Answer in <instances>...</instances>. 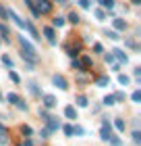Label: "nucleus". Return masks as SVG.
I'll list each match as a JSON object with an SVG mask.
<instances>
[{
	"instance_id": "f257e3e1",
	"label": "nucleus",
	"mask_w": 141,
	"mask_h": 146,
	"mask_svg": "<svg viewBox=\"0 0 141 146\" xmlns=\"http://www.w3.org/2000/svg\"><path fill=\"white\" fill-rule=\"evenodd\" d=\"M19 44H21V56L23 61H27L29 65H35L37 63V52L33 48V44L29 40H25V36H19Z\"/></svg>"
},
{
	"instance_id": "f03ea898",
	"label": "nucleus",
	"mask_w": 141,
	"mask_h": 146,
	"mask_svg": "<svg viewBox=\"0 0 141 146\" xmlns=\"http://www.w3.org/2000/svg\"><path fill=\"white\" fill-rule=\"evenodd\" d=\"M35 2H37L35 9H37L39 15H46V13L52 11V2H50V0H35Z\"/></svg>"
},
{
	"instance_id": "7ed1b4c3",
	"label": "nucleus",
	"mask_w": 141,
	"mask_h": 146,
	"mask_svg": "<svg viewBox=\"0 0 141 146\" xmlns=\"http://www.w3.org/2000/svg\"><path fill=\"white\" fill-rule=\"evenodd\" d=\"M110 136H112V127H110V123H108V121H102V129H100V138H102L104 142H108V140H110Z\"/></svg>"
},
{
	"instance_id": "20e7f679",
	"label": "nucleus",
	"mask_w": 141,
	"mask_h": 146,
	"mask_svg": "<svg viewBox=\"0 0 141 146\" xmlns=\"http://www.w3.org/2000/svg\"><path fill=\"white\" fill-rule=\"evenodd\" d=\"M52 84L56 86V88H60V90H69V84H66V79L62 77V75H52Z\"/></svg>"
},
{
	"instance_id": "39448f33",
	"label": "nucleus",
	"mask_w": 141,
	"mask_h": 146,
	"mask_svg": "<svg viewBox=\"0 0 141 146\" xmlns=\"http://www.w3.org/2000/svg\"><path fill=\"white\" fill-rule=\"evenodd\" d=\"M42 100H44V107H46V109H54V107H56V98L52 96V94H44Z\"/></svg>"
},
{
	"instance_id": "423d86ee",
	"label": "nucleus",
	"mask_w": 141,
	"mask_h": 146,
	"mask_svg": "<svg viewBox=\"0 0 141 146\" xmlns=\"http://www.w3.org/2000/svg\"><path fill=\"white\" fill-rule=\"evenodd\" d=\"M58 127H60V123L56 121L54 117H48V119H46V129H48V131H56Z\"/></svg>"
},
{
	"instance_id": "0eeeda50",
	"label": "nucleus",
	"mask_w": 141,
	"mask_h": 146,
	"mask_svg": "<svg viewBox=\"0 0 141 146\" xmlns=\"http://www.w3.org/2000/svg\"><path fill=\"white\" fill-rule=\"evenodd\" d=\"M44 36L48 38V42L54 46L56 44V36H54V27H44Z\"/></svg>"
},
{
	"instance_id": "6e6552de",
	"label": "nucleus",
	"mask_w": 141,
	"mask_h": 146,
	"mask_svg": "<svg viewBox=\"0 0 141 146\" xmlns=\"http://www.w3.org/2000/svg\"><path fill=\"white\" fill-rule=\"evenodd\" d=\"M112 56H116V58H118V63H123V65L129 61V56H127L123 50H118V48H116V50H112Z\"/></svg>"
},
{
	"instance_id": "1a4fd4ad",
	"label": "nucleus",
	"mask_w": 141,
	"mask_h": 146,
	"mask_svg": "<svg viewBox=\"0 0 141 146\" xmlns=\"http://www.w3.org/2000/svg\"><path fill=\"white\" fill-rule=\"evenodd\" d=\"M96 86H98V88H106V86H110V77L100 75V77L96 79Z\"/></svg>"
},
{
	"instance_id": "9d476101",
	"label": "nucleus",
	"mask_w": 141,
	"mask_h": 146,
	"mask_svg": "<svg viewBox=\"0 0 141 146\" xmlns=\"http://www.w3.org/2000/svg\"><path fill=\"white\" fill-rule=\"evenodd\" d=\"M64 115L69 117V119H77V109L69 104V107H64Z\"/></svg>"
},
{
	"instance_id": "9b49d317",
	"label": "nucleus",
	"mask_w": 141,
	"mask_h": 146,
	"mask_svg": "<svg viewBox=\"0 0 141 146\" xmlns=\"http://www.w3.org/2000/svg\"><path fill=\"white\" fill-rule=\"evenodd\" d=\"M112 23H114V29H116V31H125L127 29V23L123 21V19H114Z\"/></svg>"
},
{
	"instance_id": "f8f14e48",
	"label": "nucleus",
	"mask_w": 141,
	"mask_h": 146,
	"mask_svg": "<svg viewBox=\"0 0 141 146\" xmlns=\"http://www.w3.org/2000/svg\"><path fill=\"white\" fill-rule=\"evenodd\" d=\"M23 29H27V31H29V34L33 36V40H39V34H37V29H35V27H33V25H31V23H25V27H23Z\"/></svg>"
},
{
	"instance_id": "ddd939ff",
	"label": "nucleus",
	"mask_w": 141,
	"mask_h": 146,
	"mask_svg": "<svg viewBox=\"0 0 141 146\" xmlns=\"http://www.w3.org/2000/svg\"><path fill=\"white\" fill-rule=\"evenodd\" d=\"M29 92H31V94L35 96V98L42 96V92H39V88H37V84H35V82H31V84H29Z\"/></svg>"
},
{
	"instance_id": "4468645a",
	"label": "nucleus",
	"mask_w": 141,
	"mask_h": 146,
	"mask_svg": "<svg viewBox=\"0 0 141 146\" xmlns=\"http://www.w3.org/2000/svg\"><path fill=\"white\" fill-rule=\"evenodd\" d=\"M79 63H81V71H83V69H89V67H91V58H89V56H83V58H81Z\"/></svg>"
},
{
	"instance_id": "2eb2a0df",
	"label": "nucleus",
	"mask_w": 141,
	"mask_h": 146,
	"mask_svg": "<svg viewBox=\"0 0 141 146\" xmlns=\"http://www.w3.org/2000/svg\"><path fill=\"white\" fill-rule=\"evenodd\" d=\"M129 82H131L129 75H125V73H120V75H118V84L120 86H129Z\"/></svg>"
},
{
	"instance_id": "dca6fc26",
	"label": "nucleus",
	"mask_w": 141,
	"mask_h": 146,
	"mask_svg": "<svg viewBox=\"0 0 141 146\" xmlns=\"http://www.w3.org/2000/svg\"><path fill=\"white\" fill-rule=\"evenodd\" d=\"M104 104H106V107H112V104H116V102H114V96L112 94H108V96H104V100H102Z\"/></svg>"
},
{
	"instance_id": "f3484780",
	"label": "nucleus",
	"mask_w": 141,
	"mask_h": 146,
	"mask_svg": "<svg viewBox=\"0 0 141 146\" xmlns=\"http://www.w3.org/2000/svg\"><path fill=\"white\" fill-rule=\"evenodd\" d=\"M114 102H125V92H114Z\"/></svg>"
},
{
	"instance_id": "a211bd4d",
	"label": "nucleus",
	"mask_w": 141,
	"mask_h": 146,
	"mask_svg": "<svg viewBox=\"0 0 141 146\" xmlns=\"http://www.w3.org/2000/svg\"><path fill=\"white\" fill-rule=\"evenodd\" d=\"M114 127H116L118 131H125V121L123 119H114Z\"/></svg>"
},
{
	"instance_id": "6ab92c4d",
	"label": "nucleus",
	"mask_w": 141,
	"mask_h": 146,
	"mask_svg": "<svg viewBox=\"0 0 141 146\" xmlns=\"http://www.w3.org/2000/svg\"><path fill=\"white\" fill-rule=\"evenodd\" d=\"M79 19H81V17H79V15H77V13H75V11H73V13H71V15H69V21H71L73 25H77V23H79Z\"/></svg>"
},
{
	"instance_id": "aec40b11",
	"label": "nucleus",
	"mask_w": 141,
	"mask_h": 146,
	"mask_svg": "<svg viewBox=\"0 0 141 146\" xmlns=\"http://www.w3.org/2000/svg\"><path fill=\"white\" fill-rule=\"evenodd\" d=\"M9 77H10V82H12V84H19V82H21V77H19L15 71H9Z\"/></svg>"
},
{
	"instance_id": "412c9836",
	"label": "nucleus",
	"mask_w": 141,
	"mask_h": 146,
	"mask_svg": "<svg viewBox=\"0 0 141 146\" xmlns=\"http://www.w3.org/2000/svg\"><path fill=\"white\" fill-rule=\"evenodd\" d=\"M6 100H9L10 104H17V100H19V96L15 94V92H10V94H9V96H6Z\"/></svg>"
},
{
	"instance_id": "4be33fe9",
	"label": "nucleus",
	"mask_w": 141,
	"mask_h": 146,
	"mask_svg": "<svg viewBox=\"0 0 141 146\" xmlns=\"http://www.w3.org/2000/svg\"><path fill=\"white\" fill-rule=\"evenodd\" d=\"M21 134H23V136H31L33 129L29 127V125H21Z\"/></svg>"
},
{
	"instance_id": "5701e85b",
	"label": "nucleus",
	"mask_w": 141,
	"mask_h": 146,
	"mask_svg": "<svg viewBox=\"0 0 141 146\" xmlns=\"http://www.w3.org/2000/svg\"><path fill=\"white\" fill-rule=\"evenodd\" d=\"M96 17H98V21H104V19H106L104 9H96Z\"/></svg>"
},
{
	"instance_id": "b1692460",
	"label": "nucleus",
	"mask_w": 141,
	"mask_h": 146,
	"mask_svg": "<svg viewBox=\"0 0 141 146\" xmlns=\"http://www.w3.org/2000/svg\"><path fill=\"white\" fill-rule=\"evenodd\" d=\"M131 100H133V102H141V92H139V90H135V92L131 94Z\"/></svg>"
},
{
	"instance_id": "393cba45",
	"label": "nucleus",
	"mask_w": 141,
	"mask_h": 146,
	"mask_svg": "<svg viewBox=\"0 0 141 146\" xmlns=\"http://www.w3.org/2000/svg\"><path fill=\"white\" fill-rule=\"evenodd\" d=\"M73 134H75V136H83L85 131H83V127H81V125H73Z\"/></svg>"
},
{
	"instance_id": "a878e982",
	"label": "nucleus",
	"mask_w": 141,
	"mask_h": 146,
	"mask_svg": "<svg viewBox=\"0 0 141 146\" xmlns=\"http://www.w3.org/2000/svg\"><path fill=\"white\" fill-rule=\"evenodd\" d=\"M100 4H102L104 9H112V6H114V0H100Z\"/></svg>"
},
{
	"instance_id": "bb28decb",
	"label": "nucleus",
	"mask_w": 141,
	"mask_h": 146,
	"mask_svg": "<svg viewBox=\"0 0 141 146\" xmlns=\"http://www.w3.org/2000/svg\"><path fill=\"white\" fill-rule=\"evenodd\" d=\"M52 25H54V27H62V25H64V19H62V17H56L54 21H52Z\"/></svg>"
},
{
	"instance_id": "cd10ccee",
	"label": "nucleus",
	"mask_w": 141,
	"mask_h": 146,
	"mask_svg": "<svg viewBox=\"0 0 141 146\" xmlns=\"http://www.w3.org/2000/svg\"><path fill=\"white\" fill-rule=\"evenodd\" d=\"M77 104H79V107H87L89 102H87V98H85V96H77Z\"/></svg>"
},
{
	"instance_id": "c85d7f7f",
	"label": "nucleus",
	"mask_w": 141,
	"mask_h": 146,
	"mask_svg": "<svg viewBox=\"0 0 141 146\" xmlns=\"http://www.w3.org/2000/svg\"><path fill=\"white\" fill-rule=\"evenodd\" d=\"M62 131H64V136H73V125H62Z\"/></svg>"
},
{
	"instance_id": "c756f323",
	"label": "nucleus",
	"mask_w": 141,
	"mask_h": 146,
	"mask_svg": "<svg viewBox=\"0 0 141 146\" xmlns=\"http://www.w3.org/2000/svg\"><path fill=\"white\" fill-rule=\"evenodd\" d=\"M2 63H4L9 69H12V58H10V56H6V54H4V56H2Z\"/></svg>"
},
{
	"instance_id": "7c9ffc66",
	"label": "nucleus",
	"mask_w": 141,
	"mask_h": 146,
	"mask_svg": "<svg viewBox=\"0 0 141 146\" xmlns=\"http://www.w3.org/2000/svg\"><path fill=\"white\" fill-rule=\"evenodd\" d=\"M0 34L4 36V40H9V27H6V25H2V23H0Z\"/></svg>"
},
{
	"instance_id": "2f4dec72",
	"label": "nucleus",
	"mask_w": 141,
	"mask_h": 146,
	"mask_svg": "<svg viewBox=\"0 0 141 146\" xmlns=\"http://www.w3.org/2000/svg\"><path fill=\"white\" fill-rule=\"evenodd\" d=\"M112 146H120V144H123V142H120V138H116V136H110V140H108Z\"/></svg>"
},
{
	"instance_id": "473e14b6",
	"label": "nucleus",
	"mask_w": 141,
	"mask_h": 146,
	"mask_svg": "<svg viewBox=\"0 0 141 146\" xmlns=\"http://www.w3.org/2000/svg\"><path fill=\"white\" fill-rule=\"evenodd\" d=\"M133 142L141 144V131H133Z\"/></svg>"
},
{
	"instance_id": "72a5a7b5",
	"label": "nucleus",
	"mask_w": 141,
	"mask_h": 146,
	"mask_svg": "<svg viewBox=\"0 0 141 146\" xmlns=\"http://www.w3.org/2000/svg\"><path fill=\"white\" fill-rule=\"evenodd\" d=\"M0 17H2V19H9V9H6V6H0Z\"/></svg>"
},
{
	"instance_id": "f704fd0d",
	"label": "nucleus",
	"mask_w": 141,
	"mask_h": 146,
	"mask_svg": "<svg viewBox=\"0 0 141 146\" xmlns=\"http://www.w3.org/2000/svg\"><path fill=\"white\" fill-rule=\"evenodd\" d=\"M106 36H108L110 40H118V38H120V36L116 34V31H112V29H110V31H106Z\"/></svg>"
},
{
	"instance_id": "c9c22d12",
	"label": "nucleus",
	"mask_w": 141,
	"mask_h": 146,
	"mask_svg": "<svg viewBox=\"0 0 141 146\" xmlns=\"http://www.w3.org/2000/svg\"><path fill=\"white\" fill-rule=\"evenodd\" d=\"M17 109H21V111H27V104H25V102L21 100V98H19V100H17Z\"/></svg>"
},
{
	"instance_id": "e433bc0d",
	"label": "nucleus",
	"mask_w": 141,
	"mask_h": 146,
	"mask_svg": "<svg viewBox=\"0 0 141 146\" xmlns=\"http://www.w3.org/2000/svg\"><path fill=\"white\" fill-rule=\"evenodd\" d=\"M71 65H73V69H77V71H81V63H79V61H77V58H73V63H71Z\"/></svg>"
},
{
	"instance_id": "4c0bfd02",
	"label": "nucleus",
	"mask_w": 141,
	"mask_h": 146,
	"mask_svg": "<svg viewBox=\"0 0 141 146\" xmlns=\"http://www.w3.org/2000/svg\"><path fill=\"white\" fill-rule=\"evenodd\" d=\"M39 117H42L44 121H46V119H48L50 115H48V111H46V109H39Z\"/></svg>"
},
{
	"instance_id": "58836bf2",
	"label": "nucleus",
	"mask_w": 141,
	"mask_h": 146,
	"mask_svg": "<svg viewBox=\"0 0 141 146\" xmlns=\"http://www.w3.org/2000/svg\"><path fill=\"white\" fill-rule=\"evenodd\" d=\"M79 54V48H69V56H73V58H75Z\"/></svg>"
},
{
	"instance_id": "ea45409f",
	"label": "nucleus",
	"mask_w": 141,
	"mask_h": 146,
	"mask_svg": "<svg viewBox=\"0 0 141 146\" xmlns=\"http://www.w3.org/2000/svg\"><path fill=\"white\" fill-rule=\"evenodd\" d=\"M79 6L81 9H89V0H79Z\"/></svg>"
},
{
	"instance_id": "a19ab883",
	"label": "nucleus",
	"mask_w": 141,
	"mask_h": 146,
	"mask_svg": "<svg viewBox=\"0 0 141 146\" xmlns=\"http://www.w3.org/2000/svg\"><path fill=\"white\" fill-rule=\"evenodd\" d=\"M93 52H104V48H102V44H93Z\"/></svg>"
},
{
	"instance_id": "79ce46f5",
	"label": "nucleus",
	"mask_w": 141,
	"mask_h": 146,
	"mask_svg": "<svg viewBox=\"0 0 141 146\" xmlns=\"http://www.w3.org/2000/svg\"><path fill=\"white\" fill-rule=\"evenodd\" d=\"M104 58H106V63H112V61H114V56H112V54H106Z\"/></svg>"
},
{
	"instance_id": "37998d69",
	"label": "nucleus",
	"mask_w": 141,
	"mask_h": 146,
	"mask_svg": "<svg viewBox=\"0 0 141 146\" xmlns=\"http://www.w3.org/2000/svg\"><path fill=\"white\" fill-rule=\"evenodd\" d=\"M21 146H33V142H31V140H25V142H23Z\"/></svg>"
},
{
	"instance_id": "c03bdc74",
	"label": "nucleus",
	"mask_w": 141,
	"mask_h": 146,
	"mask_svg": "<svg viewBox=\"0 0 141 146\" xmlns=\"http://www.w3.org/2000/svg\"><path fill=\"white\" fill-rule=\"evenodd\" d=\"M0 134H6V127H4V125H0Z\"/></svg>"
},
{
	"instance_id": "a18cd8bd",
	"label": "nucleus",
	"mask_w": 141,
	"mask_h": 146,
	"mask_svg": "<svg viewBox=\"0 0 141 146\" xmlns=\"http://www.w3.org/2000/svg\"><path fill=\"white\" fill-rule=\"evenodd\" d=\"M23 2L27 4V6H31V4H33V0H23Z\"/></svg>"
},
{
	"instance_id": "49530a36",
	"label": "nucleus",
	"mask_w": 141,
	"mask_h": 146,
	"mask_svg": "<svg viewBox=\"0 0 141 146\" xmlns=\"http://www.w3.org/2000/svg\"><path fill=\"white\" fill-rule=\"evenodd\" d=\"M133 4H141V0H133Z\"/></svg>"
},
{
	"instance_id": "de8ad7c7",
	"label": "nucleus",
	"mask_w": 141,
	"mask_h": 146,
	"mask_svg": "<svg viewBox=\"0 0 141 146\" xmlns=\"http://www.w3.org/2000/svg\"><path fill=\"white\" fill-rule=\"evenodd\" d=\"M56 2H62V0H56Z\"/></svg>"
},
{
	"instance_id": "09e8293b",
	"label": "nucleus",
	"mask_w": 141,
	"mask_h": 146,
	"mask_svg": "<svg viewBox=\"0 0 141 146\" xmlns=\"http://www.w3.org/2000/svg\"><path fill=\"white\" fill-rule=\"evenodd\" d=\"M0 98H2V94H0Z\"/></svg>"
},
{
	"instance_id": "8fccbe9b",
	"label": "nucleus",
	"mask_w": 141,
	"mask_h": 146,
	"mask_svg": "<svg viewBox=\"0 0 141 146\" xmlns=\"http://www.w3.org/2000/svg\"><path fill=\"white\" fill-rule=\"evenodd\" d=\"M19 146H21V144H19Z\"/></svg>"
}]
</instances>
